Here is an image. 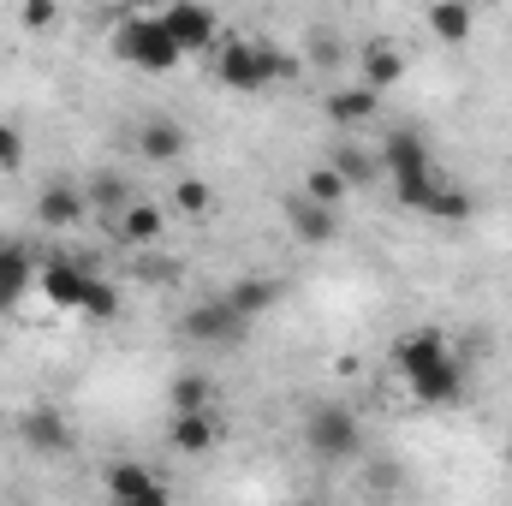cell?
<instances>
[{
  "mask_svg": "<svg viewBox=\"0 0 512 506\" xmlns=\"http://www.w3.org/2000/svg\"><path fill=\"white\" fill-rule=\"evenodd\" d=\"M114 239H120V245H131V251L161 245V209H155V203H131L126 215L114 221Z\"/></svg>",
  "mask_w": 512,
  "mask_h": 506,
  "instance_id": "obj_19",
  "label": "cell"
},
{
  "mask_svg": "<svg viewBox=\"0 0 512 506\" xmlns=\"http://www.w3.org/2000/svg\"><path fill=\"white\" fill-rule=\"evenodd\" d=\"M471 24H477V18H471V6H459V0H441V6H429V30H435L441 42H453V48L471 36Z\"/></svg>",
  "mask_w": 512,
  "mask_h": 506,
  "instance_id": "obj_23",
  "label": "cell"
},
{
  "mask_svg": "<svg viewBox=\"0 0 512 506\" xmlns=\"http://www.w3.org/2000/svg\"><path fill=\"white\" fill-rule=\"evenodd\" d=\"M221 298H227V304H233L245 322H256L262 310H274V298H280V280H268V274H239V280H233Z\"/></svg>",
  "mask_w": 512,
  "mask_h": 506,
  "instance_id": "obj_18",
  "label": "cell"
},
{
  "mask_svg": "<svg viewBox=\"0 0 512 506\" xmlns=\"http://www.w3.org/2000/svg\"><path fill=\"white\" fill-rule=\"evenodd\" d=\"M393 370H399L405 393L417 405H459V393H465V364H459V352L447 346L441 328L399 334L393 340Z\"/></svg>",
  "mask_w": 512,
  "mask_h": 506,
  "instance_id": "obj_1",
  "label": "cell"
},
{
  "mask_svg": "<svg viewBox=\"0 0 512 506\" xmlns=\"http://www.w3.org/2000/svg\"><path fill=\"white\" fill-rule=\"evenodd\" d=\"M54 18H60V6H54V0H30V6L18 12V24H24V30H48Z\"/></svg>",
  "mask_w": 512,
  "mask_h": 506,
  "instance_id": "obj_28",
  "label": "cell"
},
{
  "mask_svg": "<svg viewBox=\"0 0 512 506\" xmlns=\"http://www.w3.org/2000/svg\"><path fill=\"white\" fill-rule=\"evenodd\" d=\"M429 221H447V227H465L471 215H477V197L465 191V185H453V179H441V191L429 197V209H423Z\"/></svg>",
  "mask_w": 512,
  "mask_h": 506,
  "instance_id": "obj_21",
  "label": "cell"
},
{
  "mask_svg": "<svg viewBox=\"0 0 512 506\" xmlns=\"http://www.w3.org/2000/svg\"><path fill=\"white\" fill-rule=\"evenodd\" d=\"M18 167H24V131L0 120V173H18Z\"/></svg>",
  "mask_w": 512,
  "mask_h": 506,
  "instance_id": "obj_27",
  "label": "cell"
},
{
  "mask_svg": "<svg viewBox=\"0 0 512 506\" xmlns=\"http://www.w3.org/2000/svg\"><path fill=\"white\" fill-rule=\"evenodd\" d=\"M298 191H304L310 203H322V209H340V203H346V185H340V173H334L328 161H322V167H310Z\"/></svg>",
  "mask_w": 512,
  "mask_h": 506,
  "instance_id": "obj_24",
  "label": "cell"
},
{
  "mask_svg": "<svg viewBox=\"0 0 512 506\" xmlns=\"http://www.w3.org/2000/svg\"><path fill=\"white\" fill-rule=\"evenodd\" d=\"M304 447H310L316 459H328V465L352 459V453H358V417H352V405H340V399L310 405V411H304Z\"/></svg>",
  "mask_w": 512,
  "mask_h": 506,
  "instance_id": "obj_4",
  "label": "cell"
},
{
  "mask_svg": "<svg viewBox=\"0 0 512 506\" xmlns=\"http://www.w3.org/2000/svg\"><path fill=\"white\" fill-rule=\"evenodd\" d=\"M114 54L137 66V72H173L185 54L173 48V36H167V24H161V12H131L114 24Z\"/></svg>",
  "mask_w": 512,
  "mask_h": 506,
  "instance_id": "obj_3",
  "label": "cell"
},
{
  "mask_svg": "<svg viewBox=\"0 0 512 506\" xmlns=\"http://www.w3.org/2000/svg\"><path fill=\"white\" fill-rule=\"evenodd\" d=\"M376 155H382V173L393 179V185H399V179H411V173H429V167H435L417 131H387V143L376 149Z\"/></svg>",
  "mask_w": 512,
  "mask_h": 506,
  "instance_id": "obj_10",
  "label": "cell"
},
{
  "mask_svg": "<svg viewBox=\"0 0 512 506\" xmlns=\"http://www.w3.org/2000/svg\"><path fill=\"white\" fill-rule=\"evenodd\" d=\"M286 227H292L304 245H328V239L340 233V209H322V203H310L304 191H292V197H286Z\"/></svg>",
  "mask_w": 512,
  "mask_h": 506,
  "instance_id": "obj_9",
  "label": "cell"
},
{
  "mask_svg": "<svg viewBox=\"0 0 512 506\" xmlns=\"http://www.w3.org/2000/svg\"><path fill=\"white\" fill-rule=\"evenodd\" d=\"M84 316H96V322H108V316H120V292H114V286H108V280H102V286H96V298H90V310H84Z\"/></svg>",
  "mask_w": 512,
  "mask_h": 506,
  "instance_id": "obj_29",
  "label": "cell"
},
{
  "mask_svg": "<svg viewBox=\"0 0 512 506\" xmlns=\"http://www.w3.org/2000/svg\"><path fill=\"white\" fill-rule=\"evenodd\" d=\"M161 24H167V36H173V48H179V54H209V48L221 42V18H215L209 6H191V0L167 6V12H161Z\"/></svg>",
  "mask_w": 512,
  "mask_h": 506,
  "instance_id": "obj_7",
  "label": "cell"
},
{
  "mask_svg": "<svg viewBox=\"0 0 512 506\" xmlns=\"http://www.w3.org/2000/svg\"><path fill=\"white\" fill-rule=\"evenodd\" d=\"M167 441H173V453H185V459L215 453V447H221V417H215V411H173Z\"/></svg>",
  "mask_w": 512,
  "mask_h": 506,
  "instance_id": "obj_8",
  "label": "cell"
},
{
  "mask_svg": "<svg viewBox=\"0 0 512 506\" xmlns=\"http://www.w3.org/2000/svg\"><path fill=\"white\" fill-rule=\"evenodd\" d=\"M376 108H382V96H376V90H364V84H340V90H334V96H328V120H334V126H370V120H376Z\"/></svg>",
  "mask_w": 512,
  "mask_h": 506,
  "instance_id": "obj_17",
  "label": "cell"
},
{
  "mask_svg": "<svg viewBox=\"0 0 512 506\" xmlns=\"http://www.w3.org/2000/svg\"><path fill=\"white\" fill-rule=\"evenodd\" d=\"M507 459H512V447H507Z\"/></svg>",
  "mask_w": 512,
  "mask_h": 506,
  "instance_id": "obj_30",
  "label": "cell"
},
{
  "mask_svg": "<svg viewBox=\"0 0 512 506\" xmlns=\"http://www.w3.org/2000/svg\"><path fill=\"white\" fill-rule=\"evenodd\" d=\"M358 60H364V78H358V84H364V90H376V96H382V90H393V84L405 78V54H399L387 36L364 42V48H358Z\"/></svg>",
  "mask_w": 512,
  "mask_h": 506,
  "instance_id": "obj_14",
  "label": "cell"
},
{
  "mask_svg": "<svg viewBox=\"0 0 512 506\" xmlns=\"http://www.w3.org/2000/svg\"><path fill=\"white\" fill-rule=\"evenodd\" d=\"M328 167L340 173V185H346V191H370V185L382 179V155H376V149H364V143H334Z\"/></svg>",
  "mask_w": 512,
  "mask_h": 506,
  "instance_id": "obj_13",
  "label": "cell"
},
{
  "mask_svg": "<svg viewBox=\"0 0 512 506\" xmlns=\"http://www.w3.org/2000/svg\"><path fill=\"white\" fill-rule=\"evenodd\" d=\"M36 262H30V251L24 245H0V310H12L24 292H36Z\"/></svg>",
  "mask_w": 512,
  "mask_h": 506,
  "instance_id": "obj_16",
  "label": "cell"
},
{
  "mask_svg": "<svg viewBox=\"0 0 512 506\" xmlns=\"http://www.w3.org/2000/svg\"><path fill=\"white\" fill-rule=\"evenodd\" d=\"M286 72H292V60L274 42H262V36H221L215 42V78L227 90H239V96H262Z\"/></svg>",
  "mask_w": 512,
  "mask_h": 506,
  "instance_id": "obj_2",
  "label": "cell"
},
{
  "mask_svg": "<svg viewBox=\"0 0 512 506\" xmlns=\"http://www.w3.org/2000/svg\"><path fill=\"white\" fill-rule=\"evenodd\" d=\"M84 203H96V209H108V215L120 221L137 197H131V185L120 179V173H96V179H90V191H84Z\"/></svg>",
  "mask_w": 512,
  "mask_h": 506,
  "instance_id": "obj_22",
  "label": "cell"
},
{
  "mask_svg": "<svg viewBox=\"0 0 512 506\" xmlns=\"http://www.w3.org/2000/svg\"><path fill=\"white\" fill-rule=\"evenodd\" d=\"M173 411H215V387H209V376L185 370V376L173 381Z\"/></svg>",
  "mask_w": 512,
  "mask_h": 506,
  "instance_id": "obj_25",
  "label": "cell"
},
{
  "mask_svg": "<svg viewBox=\"0 0 512 506\" xmlns=\"http://www.w3.org/2000/svg\"><path fill=\"white\" fill-rule=\"evenodd\" d=\"M179 328H185V340H191V346H239L251 322H245L227 298H203V304H191V310H185V322H179Z\"/></svg>",
  "mask_w": 512,
  "mask_h": 506,
  "instance_id": "obj_6",
  "label": "cell"
},
{
  "mask_svg": "<svg viewBox=\"0 0 512 506\" xmlns=\"http://www.w3.org/2000/svg\"><path fill=\"white\" fill-rule=\"evenodd\" d=\"M96 286H102V280H96L84 262H72V256H48V262H42V274H36V292H42L54 310H72V316H84V310H90Z\"/></svg>",
  "mask_w": 512,
  "mask_h": 506,
  "instance_id": "obj_5",
  "label": "cell"
},
{
  "mask_svg": "<svg viewBox=\"0 0 512 506\" xmlns=\"http://www.w3.org/2000/svg\"><path fill=\"white\" fill-rule=\"evenodd\" d=\"M18 441L36 447V453H66L72 447V429H66V417L54 405H36V411L18 417Z\"/></svg>",
  "mask_w": 512,
  "mask_h": 506,
  "instance_id": "obj_12",
  "label": "cell"
},
{
  "mask_svg": "<svg viewBox=\"0 0 512 506\" xmlns=\"http://www.w3.org/2000/svg\"><path fill=\"white\" fill-rule=\"evenodd\" d=\"M84 209H90V203H84V191H78V185H48V191L36 197V221H42L48 233L78 227V221H84Z\"/></svg>",
  "mask_w": 512,
  "mask_h": 506,
  "instance_id": "obj_15",
  "label": "cell"
},
{
  "mask_svg": "<svg viewBox=\"0 0 512 506\" xmlns=\"http://www.w3.org/2000/svg\"><path fill=\"white\" fill-rule=\"evenodd\" d=\"M161 477L143 465V459H114L108 471H102V495H108V506H131V501H143L149 489H155Z\"/></svg>",
  "mask_w": 512,
  "mask_h": 506,
  "instance_id": "obj_11",
  "label": "cell"
},
{
  "mask_svg": "<svg viewBox=\"0 0 512 506\" xmlns=\"http://www.w3.org/2000/svg\"><path fill=\"white\" fill-rule=\"evenodd\" d=\"M137 155H143V161H179V155H185V126H179V120H143Z\"/></svg>",
  "mask_w": 512,
  "mask_h": 506,
  "instance_id": "obj_20",
  "label": "cell"
},
{
  "mask_svg": "<svg viewBox=\"0 0 512 506\" xmlns=\"http://www.w3.org/2000/svg\"><path fill=\"white\" fill-rule=\"evenodd\" d=\"M173 203H179L185 215H209V209H215V191H209V179H179V185H173Z\"/></svg>",
  "mask_w": 512,
  "mask_h": 506,
  "instance_id": "obj_26",
  "label": "cell"
}]
</instances>
